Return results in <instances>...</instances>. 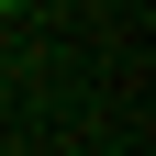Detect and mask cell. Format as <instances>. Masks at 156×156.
<instances>
[{
	"label": "cell",
	"mask_w": 156,
	"mask_h": 156,
	"mask_svg": "<svg viewBox=\"0 0 156 156\" xmlns=\"http://www.w3.org/2000/svg\"><path fill=\"white\" fill-rule=\"evenodd\" d=\"M0 11H34V0H0Z\"/></svg>",
	"instance_id": "6da1fadb"
}]
</instances>
